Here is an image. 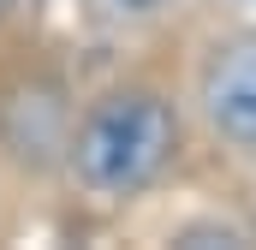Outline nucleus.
<instances>
[{
    "instance_id": "7ed1b4c3",
    "label": "nucleus",
    "mask_w": 256,
    "mask_h": 250,
    "mask_svg": "<svg viewBox=\"0 0 256 250\" xmlns=\"http://www.w3.org/2000/svg\"><path fill=\"white\" fill-rule=\"evenodd\" d=\"M196 102H202V120L220 143L256 155V30L220 42L208 54L202 78H196Z\"/></svg>"
},
{
    "instance_id": "39448f33",
    "label": "nucleus",
    "mask_w": 256,
    "mask_h": 250,
    "mask_svg": "<svg viewBox=\"0 0 256 250\" xmlns=\"http://www.w3.org/2000/svg\"><path fill=\"white\" fill-rule=\"evenodd\" d=\"M84 6H90V18H102V24H114V30H131V24L161 18L173 0H84Z\"/></svg>"
},
{
    "instance_id": "423d86ee",
    "label": "nucleus",
    "mask_w": 256,
    "mask_h": 250,
    "mask_svg": "<svg viewBox=\"0 0 256 250\" xmlns=\"http://www.w3.org/2000/svg\"><path fill=\"white\" fill-rule=\"evenodd\" d=\"M12 6H18V0H0V18H6V12H12Z\"/></svg>"
},
{
    "instance_id": "f03ea898",
    "label": "nucleus",
    "mask_w": 256,
    "mask_h": 250,
    "mask_svg": "<svg viewBox=\"0 0 256 250\" xmlns=\"http://www.w3.org/2000/svg\"><path fill=\"white\" fill-rule=\"evenodd\" d=\"M72 102L54 78H24L0 96V143L18 167H54L66 161Z\"/></svg>"
},
{
    "instance_id": "f257e3e1",
    "label": "nucleus",
    "mask_w": 256,
    "mask_h": 250,
    "mask_svg": "<svg viewBox=\"0 0 256 250\" xmlns=\"http://www.w3.org/2000/svg\"><path fill=\"white\" fill-rule=\"evenodd\" d=\"M173 155H179V114L161 90H143V84L108 90L102 102H90L66 137L72 179L102 202H126L149 190Z\"/></svg>"
},
{
    "instance_id": "20e7f679",
    "label": "nucleus",
    "mask_w": 256,
    "mask_h": 250,
    "mask_svg": "<svg viewBox=\"0 0 256 250\" xmlns=\"http://www.w3.org/2000/svg\"><path fill=\"white\" fill-rule=\"evenodd\" d=\"M173 244L179 250H238V244H250V232L232 226V220H191V226L173 232Z\"/></svg>"
}]
</instances>
